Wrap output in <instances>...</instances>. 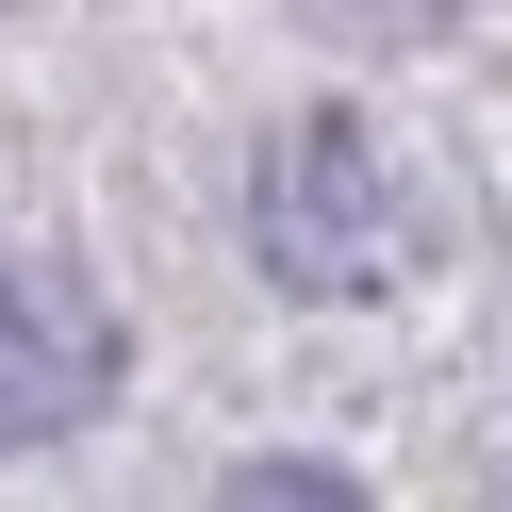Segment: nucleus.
<instances>
[{
	"instance_id": "obj_1",
	"label": "nucleus",
	"mask_w": 512,
	"mask_h": 512,
	"mask_svg": "<svg viewBox=\"0 0 512 512\" xmlns=\"http://www.w3.org/2000/svg\"><path fill=\"white\" fill-rule=\"evenodd\" d=\"M248 265H265L281 298H380V281L413 265V182H397V149H380L364 116L265 133V166H248Z\"/></svg>"
},
{
	"instance_id": "obj_2",
	"label": "nucleus",
	"mask_w": 512,
	"mask_h": 512,
	"mask_svg": "<svg viewBox=\"0 0 512 512\" xmlns=\"http://www.w3.org/2000/svg\"><path fill=\"white\" fill-rule=\"evenodd\" d=\"M100 397H116V314H100V281L50 265V248H17V265H0V446L83 430Z\"/></svg>"
},
{
	"instance_id": "obj_3",
	"label": "nucleus",
	"mask_w": 512,
	"mask_h": 512,
	"mask_svg": "<svg viewBox=\"0 0 512 512\" xmlns=\"http://www.w3.org/2000/svg\"><path fill=\"white\" fill-rule=\"evenodd\" d=\"M215 512H364L331 463H248V479H215Z\"/></svg>"
}]
</instances>
